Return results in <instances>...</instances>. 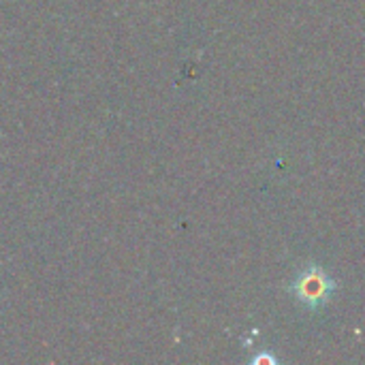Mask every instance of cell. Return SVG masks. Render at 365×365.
<instances>
[{"instance_id": "cell-1", "label": "cell", "mask_w": 365, "mask_h": 365, "mask_svg": "<svg viewBox=\"0 0 365 365\" xmlns=\"http://www.w3.org/2000/svg\"><path fill=\"white\" fill-rule=\"evenodd\" d=\"M331 278L321 269V267H310L299 276L295 282V295L302 304L308 306H321L323 302L329 299L331 293Z\"/></svg>"}]
</instances>
